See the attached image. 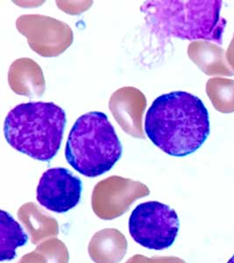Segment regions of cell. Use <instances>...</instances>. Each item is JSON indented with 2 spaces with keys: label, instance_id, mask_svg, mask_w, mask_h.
Wrapping results in <instances>:
<instances>
[{
  "label": "cell",
  "instance_id": "obj_8",
  "mask_svg": "<svg viewBox=\"0 0 234 263\" xmlns=\"http://www.w3.org/2000/svg\"><path fill=\"white\" fill-rule=\"evenodd\" d=\"M149 195L146 185L120 177H111L99 182L94 189L92 205L96 215L111 218L122 215L138 197Z\"/></svg>",
  "mask_w": 234,
  "mask_h": 263
},
{
  "label": "cell",
  "instance_id": "obj_3",
  "mask_svg": "<svg viewBox=\"0 0 234 263\" xmlns=\"http://www.w3.org/2000/svg\"><path fill=\"white\" fill-rule=\"evenodd\" d=\"M63 109L51 102H29L7 114L4 133L11 147L33 159L48 162L56 156L66 126Z\"/></svg>",
  "mask_w": 234,
  "mask_h": 263
},
{
  "label": "cell",
  "instance_id": "obj_15",
  "mask_svg": "<svg viewBox=\"0 0 234 263\" xmlns=\"http://www.w3.org/2000/svg\"><path fill=\"white\" fill-rule=\"evenodd\" d=\"M227 263H234V255L228 260V262Z\"/></svg>",
  "mask_w": 234,
  "mask_h": 263
},
{
  "label": "cell",
  "instance_id": "obj_6",
  "mask_svg": "<svg viewBox=\"0 0 234 263\" xmlns=\"http://www.w3.org/2000/svg\"><path fill=\"white\" fill-rule=\"evenodd\" d=\"M20 33L27 38L31 48L42 57H57L71 45V28L51 17L29 14L21 16L16 22Z\"/></svg>",
  "mask_w": 234,
  "mask_h": 263
},
{
  "label": "cell",
  "instance_id": "obj_12",
  "mask_svg": "<svg viewBox=\"0 0 234 263\" xmlns=\"http://www.w3.org/2000/svg\"><path fill=\"white\" fill-rule=\"evenodd\" d=\"M1 224V250L0 260H11L16 257V249L26 245L28 236L21 224L14 220L11 214L5 211L0 212Z\"/></svg>",
  "mask_w": 234,
  "mask_h": 263
},
{
  "label": "cell",
  "instance_id": "obj_5",
  "mask_svg": "<svg viewBox=\"0 0 234 263\" xmlns=\"http://www.w3.org/2000/svg\"><path fill=\"white\" fill-rule=\"evenodd\" d=\"M129 233L140 245L151 250L170 248L180 228L177 213L157 201L140 203L129 218Z\"/></svg>",
  "mask_w": 234,
  "mask_h": 263
},
{
  "label": "cell",
  "instance_id": "obj_14",
  "mask_svg": "<svg viewBox=\"0 0 234 263\" xmlns=\"http://www.w3.org/2000/svg\"><path fill=\"white\" fill-rule=\"evenodd\" d=\"M225 55H226V60H227L229 66L231 67V69L234 72V33L231 43H230V45H229L228 48L226 50Z\"/></svg>",
  "mask_w": 234,
  "mask_h": 263
},
{
  "label": "cell",
  "instance_id": "obj_1",
  "mask_svg": "<svg viewBox=\"0 0 234 263\" xmlns=\"http://www.w3.org/2000/svg\"><path fill=\"white\" fill-rule=\"evenodd\" d=\"M145 132L156 147L169 156H189L210 135L209 114L198 97L173 91L153 102L146 116Z\"/></svg>",
  "mask_w": 234,
  "mask_h": 263
},
{
  "label": "cell",
  "instance_id": "obj_7",
  "mask_svg": "<svg viewBox=\"0 0 234 263\" xmlns=\"http://www.w3.org/2000/svg\"><path fill=\"white\" fill-rule=\"evenodd\" d=\"M82 190L81 180L69 170L53 167L46 171L40 179L37 201L54 213H67L80 202Z\"/></svg>",
  "mask_w": 234,
  "mask_h": 263
},
{
  "label": "cell",
  "instance_id": "obj_2",
  "mask_svg": "<svg viewBox=\"0 0 234 263\" xmlns=\"http://www.w3.org/2000/svg\"><path fill=\"white\" fill-rule=\"evenodd\" d=\"M222 3L220 0L146 1L141 11L162 42L176 37L221 45L227 23L220 15Z\"/></svg>",
  "mask_w": 234,
  "mask_h": 263
},
{
  "label": "cell",
  "instance_id": "obj_9",
  "mask_svg": "<svg viewBox=\"0 0 234 263\" xmlns=\"http://www.w3.org/2000/svg\"><path fill=\"white\" fill-rule=\"evenodd\" d=\"M146 105L144 94L133 87H124L115 91L109 103L111 114L119 125L135 138H144L142 116Z\"/></svg>",
  "mask_w": 234,
  "mask_h": 263
},
{
  "label": "cell",
  "instance_id": "obj_11",
  "mask_svg": "<svg viewBox=\"0 0 234 263\" xmlns=\"http://www.w3.org/2000/svg\"><path fill=\"white\" fill-rule=\"evenodd\" d=\"M10 87L22 96H42L45 90V80L41 67L32 59H18L10 67Z\"/></svg>",
  "mask_w": 234,
  "mask_h": 263
},
{
  "label": "cell",
  "instance_id": "obj_4",
  "mask_svg": "<svg viewBox=\"0 0 234 263\" xmlns=\"http://www.w3.org/2000/svg\"><path fill=\"white\" fill-rule=\"evenodd\" d=\"M122 156V146L109 121L101 111L79 117L70 130L65 147L67 162L86 177L108 172Z\"/></svg>",
  "mask_w": 234,
  "mask_h": 263
},
{
  "label": "cell",
  "instance_id": "obj_13",
  "mask_svg": "<svg viewBox=\"0 0 234 263\" xmlns=\"http://www.w3.org/2000/svg\"><path fill=\"white\" fill-rule=\"evenodd\" d=\"M206 93L217 111L234 112V81L225 78H212L206 84Z\"/></svg>",
  "mask_w": 234,
  "mask_h": 263
},
{
  "label": "cell",
  "instance_id": "obj_10",
  "mask_svg": "<svg viewBox=\"0 0 234 263\" xmlns=\"http://www.w3.org/2000/svg\"><path fill=\"white\" fill-rule=\"evenodd\" d=\"M222 47L207 41L192 42L188 48L190 60L207 76L232 77L234 72L229 66Z\"/></svg>",
  "mask_w": 234,
  "mask_h": 263
}]
</instances>
